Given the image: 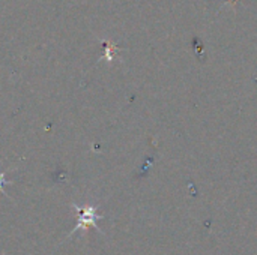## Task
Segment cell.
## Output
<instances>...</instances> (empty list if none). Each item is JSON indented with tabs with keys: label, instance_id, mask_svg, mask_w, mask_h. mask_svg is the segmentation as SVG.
Segmentation results:
<instances>
[{
	"label": "cell",
	"instance_id": "1",
	"mask_svg": "<svg viewBox=\"0 0 257 255\" xmlns=\"http://www.w3.org/2000/svg\"><path fill=\"white\" fill-rule=\"evenodd\" d=\"M72 207L78 212V219H77V224H75V227L71 230V233H69L68 237H71V236H72L74 233H77L78 230H87L89 227L96 228L99 233H102V231L98 228V225H96V222H98L99 219H102V215H98V213H96V207H95V206H84V207H80V206H77V204L74 203Z\"/></svg>",
	"mask_w": 257,
	"mask_h": 255
},
{
	"label": "cell",
	"instance_id": "2",
	"mask_svg": "<svg viewBox=\"0 0 257 255\" xmlns=\"http://www.w3.org/2000/svg\"><path fill=\"white\" fill-rule=\"evenodd\" d=\"M6 183H9V182L6 180V176H5V173H0V192H3V194H5V191H3V186H5Z\"/></svg>",
	"mask_w": 257,
	"mask_h": 255
}]
</instances>
